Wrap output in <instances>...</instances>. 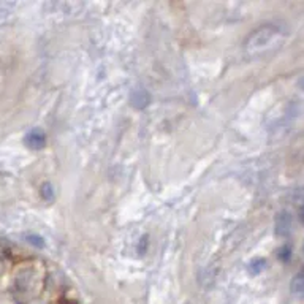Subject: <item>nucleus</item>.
<instances>
[{
	"mask_svg": "<svg viewBox=\"0 0 304 304\" xmlns=\"http://www.w3.org/2000/svg\"><path fill=\"white\" fill-rule=\"evenodd\" d=\"M287 40V30L277 24H263L252 30L244 40L243 51L247 57H262L277 51Z\"/></svg>",
	"mask_w": 304,
	"mask_h": 304,
	"instance_id": "f257e3e1",
	"label": "nucleus"
},
{
	"mask_svg": "<svg viewBox=\"0 0 304 304\" xmlns=\"http://www.w3.org/2000/svg\"><path fill=\"white\" fill-rule=\"evenodd\" d=\"M26 144L27 147L33 149V150H38L41 147H45L46 144V135L41 128H33L26 135Z\"/></svg>",
	"mask_w": 304,
	"mask_h": 304,
	"instance_id": "f03ea898",
	"label": "nucleus"
},
{
	"mask_svg": "<svg viewBox=\"0 0 304 304\" xmlns=\"http://www.w3.org/2000/svg\"><path fill=\"white\" fill-rule=\"evenodd\" d=\"M130 101H132V105L135 108H138V110H143L149 105V101H150V95L146 89H138V91H135L130 97Z\"/></svg>",
	"mask_w": 304,
	"mask_h": 304,
	"instance_id": "7ed1b4c3",
	"label": "nucleus"
},
{
	"mask_svg": "<svg viewBox=\"0 0 304 304\" xmlns=\"http://www.w3.org/2000/svg\"><path fill=\"white\" fill-rule=\"evenodd\" d=\"M290 292H292L296 298L304 299V269H301V271H299L298 274H295V277L292 279Z\"/></svg>",
	"mask_w": 304,
	"mask_h": 304,
	"instance_id": "20e7f679",
	"label": "nucleus"
},
{
	"mask_svg": "<svg viewBox=\"0 0 304 304\" xmlns=\"http://www.w3.org/2000/svg\"><path fill=\"white\" fill-rule=\"evenodd\" d=\"M276 227H277V234L280 236H287L290 233L292 230V219L290 215L287 214V212H280L279 217H277V221H276Z\"/></svg>",
	"mask_w": 304,
	"mask_h": 304,
	"instance_id": "39448f33",
	"label": "nucleus"
},
{
	"mask_svg": "<svg viewBox=\"0 0 304 304\" xmlns=\"http://www.w3.org/2000/svg\"><path fill=\"white\" fill-rule=\"evenodd\" d=\"M265 266H266V262L262 260V258H257V260H253V262L250 263V268H249V269H250L252 274H258V273L263 271Z\"/></svg>",
	"mask_w": 304,
	"mask_h": 304,
	"instance_id": "423d86ee",
	"label": "nucleus"
},
{
	"mask_svg": "<svg viewBox=\"0 0 304 304\" xmlns=\"http://www.w3.org/2000/svg\"><path fill=\"white\" fill-rule=\"evenodd\" d=\"M41 197L46 201H51V200L54 198V189H53V185H51L49 182H46V184L41 185Z\"/></svg>",
	"mask_w": 304,
	"mask_h": 304,
	"instance_id": "0eeeda50",
	"label": "nucleus"
},
{
	"mask_svg": "<svg viewBox=\"0 0 304 304\" xmlns=\"http://www.w3.org/2000/svg\"><path fill=\"white\" fill-rule=\"evenodd\" d=\"M290 257H292V249H290L289 246H284V247L279 250V258L284 260V262H287Z\"/></svg>",
	"mask_w": 304,
	"mask_h": 304,
	"instance_id": "6e6552de",
	"label": "nucleus"
},
{
	"mask_svg": "<svg viewBox=\"0 0 304 304\" xmlns=\"http://www.w3.org/2000/svg\"><path fill=\"white\" fill-rule=\"evenodd\" d=\"M29 240L32 244H35V246H43V240L41 238H37V236H29Z\"/></svg>",
	"mask_w": 304,
	"mask_h": 304,
	"instance_id": "1a4fd4ad",
	"label": "nucleus"
},
{
	"mask_svg": "<svg viewBox=\"0 0 304 304\" xmlns=\"http://www.w3.org/2000/svg\"><path fill=\"white\" fill-rule=\"evenodd\" d=\"M299 219H301V222L304 224V206L301 208V212H299Z\"/></svg>",
	"mask_w": 304,
	"mask_h": 304,
	"instance_id": "9d476101",
	"label": "nucleus"
},
{
	"mask_svg": "<svg viewBox=\"0 0 304 304\" xmlns=\"http://www.w3.org/2000/svg\"><path fill=\"white\" fill-rule=\"evenodd\" d=\"M299 86H301V88H302V89H304V78H302V79H301V81H299Z\"/></svg>",
	"mask_w": 304,
	"mask_h": 304,
	"instance_id": "9b49d317",
	"label": "nucleus"
},
{
	"mask_svg": "<svg viewBox=\"0 0 304 304\" xmlns=\"http://www.w3.org/2000/svg\"><path fill=\"white\" fill-rule=\"evenodd\" d=\"M302 252H304V246H302Z\"/></svg>",
	"mask_w": 304,
	"mask_h": 304,
	"instance_id": "f8f14e48",
	"label": "nucleus"
}]
</instances>
